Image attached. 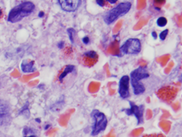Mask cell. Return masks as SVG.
Here are the masks:
<instances>
[{
	"label": "cell",
	"instance_id": "5",
	"mask_svg": "<svg viewBox=\"0 0 182 137\" xmlns=\"http://www.w3.org/2000/svg\"><path fill=\"white\" fill-rule=\"evenodd\" d=\"M178 93V89L173 86H162L156 92L158 98L166 102H172L176 98Z\"/></svg>",
	"mask_w": 182,
	"mask_h": 137
},
{
	"label": "cell",
	"instance_id": "9",
	"mask_svg": "<svg viewBox=\"0 0 182 137\" xmlns=\"http://www.w3.org/2000/svg\"><path fill=\"white\" fill-rule=\"evenodd\" d=\"M119 94L123 99L130 97V77L128 75H124L120 79L119 83Z\"/></svg>",
	"mask_w": 182,
	"mask_h": 137
},
{
	"label": "cell",
	"instance_id": "10",
	"mask_svg": "<svg viewBox=\"0 0 182 137\" xmlns=\"http://www.w3.org/2000/svg\"><path fill=\"white\" fill-rule=\"evenodd\" d=\"M63 10L66 12H74L81 4V0H57Z\"/></svg>",
	"mask_w": 182,
	"mask_h": 137
},
{
	"label": "cell",
	"instance_id": "16",
	"mask_svg": "<svg viewBox=\"0 0 182 137\" xmlns=\"http://www.w3.org/2000/svg\"><path fill=\"white\" fill-rule=\"evenodd\" d=\"M23 136H36V132L32 128L25 127L23 129Z\"/></svg>",
	"mask_w": 182,
	"mask_h": 137
},
{
	"label": "cell",
	"instance_id": "3",
	"mask_svg": "<svg viewBox=\"0 0 182 137\" xmlns=\"http://www.w3.org/2000/svg\"><path fill=\"white\" fill-rule=\"evenodd\" d=\"M132 4L130 2H123L110 10L104 16V20L107 25H111L119 18L123 16L130 11Z\"/></svg>",
	"mask_w": 182,
	"mask_h": 137
},
{
	"label": "cell",
	"instance_id": "1",
	"mask_svg": "<svg viewBox=\"0 0 182 137\" xmlns=\"http://www.w3.org/2000/svg\"><path fill=\"white\" fill-rule=\"evenodd\" d=\"M34 9L35 5L32 2L26 1L22 2L16 7H14L10 11L8 15V21L11 23H16L18 21H20L22 19L32 14Z\"/></svg>",
	"mask_w": 182,
	"mask_h": 137
},
{
	"label": "cell",
	"instance_id": "19",
	"mask_svg": "<svg viewBox=\"0 0 182 137\" xmlns=\"http://www.w3.org/2000/svg\"><path fill=\"white\" fill-rule=\"evenodd\" d=\"M67 32H68V34H69V39H70V41H71L72 43H73L74 42V34H75V29H74L73 28H69L67 29Z\"/></svg>",
	"mask_w": 182,
	"mask_h": 137
},
{
	"label": "cell",
	"instance_id": "2",
	"mask_svg": "<svg viewBox=\"0 0 182 137\" xmlns=\"http://www.w3.org/2000/svg\"><path fill=\"white\" fill-rule=\"evenodd\" d=\"M150 77V74L147 71L146 67L140 66L131 73L130 81H131V85L133 91L135 95H139L145 92V88L144 84L142 82V80L147 79Z\"/></svg>",
	"mask_w": 182,
	"mask_h": 137
},
{
	"label": "cell",
	"instance_id": "4",
	"mask_svg": "<svg viewBox=\"0 0 182 137\" xmlns=\"http://www.w3.org/2000/svg\"><path fill=\"white\" fill-rule=\"evenodd\" d=\"M91 116L94 119V125L92 127V136H95L103 131L105 130L107 125V119L104 113L99 111L98 109H94L91 113Z\"/></svg>",
	"mask_w": 182,
	"mask_h": 137
},
{
	"label": "cell",
	"instance_id": "18",
	"mask_svg": "<svg viewBox=\"0 0 182 137\" xmlns=\"http://www.w3.org/2000/svg\"><path fill=\"white\" fill-rule=\"evenodd\" d=\"M157 25L159 27H164L167 25V19L165 17H160L157 20Z\"/></svg>",
	"mask_w": 182,
	"mask_h": 137
},
{
	"label": "cell",
	"instance_id": "13",
	"mask_svg": "<svg viewBox=\"0 0 182 137\" xmlns=\"http://www.w3.org/2000/svg\"><path fill=\"white\" fill-rule=\"evenodd\" d=\"M117 2L118 0H96L97 4L104 8H111Z\"/></svg>",
	"mask_w": 182,
	"mask_h": 137
},
{
	"label": "cell",
	"instance_id": "25",
	"mask_svg": "<svg viewBox=\"0 0 182 137\" xmlns=\"http://www.w3.org/2000/svg\"><path fill=\"white\" fill-rule=\"evenodd\" d=\"M36 121H38V123H40V120H39V119H36Z\"/></svg>",
	"mask_w": 182,
	"mask_h": 137
},
{
	"label": "cell",
	"instance_id": "14",
	"mask_svg": "<svg viewBox=\"0 0 182 137\" xmlns=\"http://www.w3.org/2000/svg\"><path fill=\"white\" fill-rule=\"evenodd\" d=\"M10 110V105L7 102L0 99V114L8 113Z\"/></svg>",
	"mask_w": 182,
	"mask_h": 137
},
{
	"label": "cell",
	"instance_id": "6",
	"mask_svg": "<svg viewBox=\"0 0 182 137\" xmlns=\"http://www.w3.org/2000/svg\"><path fill=\"white\" fill-rule=\"evenodd\" d=\"M142 49L141 41L137 38H130L123 43L120 47V51L124 54L128 55H135L138 54Z\"/></svg>",
	"mask_w": 182,
	"mask_h": 137
},
{
	"label": "cell",
	"instance_id": "11",
	"mask_svg": "<svg viewBox=\"0 0 182 137\" xmlns=\"http://www.w3.org/2000/svg\"><path fill=\"white\" fill-rule=\"evenodd\" d=\"M75 71V67L72 64H69V65L65 66L64 68H62V70L60 71V74L58 75V80L60 82H63V80L65 79V77L67 76L68 74L73 72Z\"/></svg>",
	"mask_w": 182,
	"mask_h": 137
},
{
	"label": "cell",
	"instance_id": "15",
	"mask_svg": "<svg viewBox=\"0 0 182 137\" xmlns=\"http://www.w3.org/2000/svg\"><path fill=\"white\" fill-rule=\"evenodd\" d=\"M11 118L8 113L0 114V126L7 125L10 122Z\"/></svg>",
	"mask_w": 182,
	"mask_h": 137
},
{
	"label": "cell",
	"instance_id": "8",
	"mask_svg": "<svg viewBox=\"0 0 182 137\" xmlns=\"http://www.w3.org/2000/svg\"><path fill=\"white\" fill-rule=\"evenodd\" d=\"M126 113L128 116H131L134 115L136 117L137 121H138V124L143 123L144 118H143V113H144V105H137L134 102H130V108L125 110Z\"/></svg>",
	"mask_w": 182,
	"mask_h": 137
},
{
	"label": "cell",
	"instance_id": "17",
	"mask_svg": "<svg viewBox=\"0 0 182 137\" xmlns=\"http://www.w3.org/2000/svg\"><path fill=\"white\" fill-rule=\"evenodd\" d=\"M151 1L155 8H157L158 10L161 9L166 3V0H151Z\"/></svg>",
	"mask_w": 182,
	"mask_h": 137
},
{
	"label": "cell",
	"instance_id": "22",
	"mask_svg": "<svg viewBox=\"0 0 182 137\" xmlns=\"http://www.w3.org/2000/svg\"><path fill=\"white\" fill-rule=\"evenodd\" d=\"M3 16H4V14H3V11H2V8L0 7V21L2 20V18H3Z\"/></svg>",
	"mask_w": 182,
	"mask_h": 137
},
{
	"label": "cell",
	"instance_id": "12",
	"mask_svg": "<svg viewBox=\"0 0 182 137\" xmlns=\"http://www.w3.org/2000/svg\"><path fill=\"white\" fill-rule=\"evenodd\" d=\"M22 71L25 73H30L36 71V68L34 67V61L33 60H23L21 65Z\"/></svg>",
	"mask_w": 182,
	"mask_h": 137
},
{
	"label": "cell",
	"instance_id": "21",
	"mask_svg": "<svg viewBox=\"0 0 182 137\" xmlns=\"http://www.w3.org/2000/svg\"><path fill=\"white\" fill-rule=\"evenodd\" d=\"M89 41H89V37H84V38H83V42L85 44H88V43H89Z\"/></svg>",
	"mask_w": 182,
	"mask_h": 137
},
{
	"label": "cell",
	"instance_id": "20",
	"mask_svg": "<svg viewBox=\"0 0 182 137\" xmlns=\"http://www.w3.org/2000/svg\"><path fill=\"white\" fill-rule=\"evenodd\" d=\"M169 33V29H165L164 31H162L161 33H160V39L161 40V41H164V40L166 39V37H167V35H168Z\"/></svg>",
	"mask_w": 182,
	"mask_h": 137
},
{
	"label": "cell",
	"instance_id": "24",
	"mask_svg": "<svg viewBox=\"0 0 182 137\" xmlns=\"http://www.w3.org/2000/svg\"><path fill=\"white\" fill-rule=\"evenodd\" d=\"M44 16V12H40L39 13V17L40 18H42V17Z\"/></svg>",
	"mask_w": 182,
	"mask_h": 137
},
{
	"label": "cell",
	"instance_id": "7",
	"mask_svg": "<svg viewBox=\"0 0 182 137\" xmlns=\"http://www.w3.org/2000/svg\"><path fill=\"white\" fill-rule=\"evenodd\" d=\"M99 60V55L95 51L84 52L80 57V62L85 67H93Z\"/></svg>",
	"mask_w": 182,
	"mask_h": 137
},
{
	"label": "cell",
	"instance_id": "23",
	"mask_svg": "<svg viewBox=\"0 0 182 137\" xmlns=\"http://www.w3.org/2000/svg\"><path fill=\"white\" fill-rule=\"evenodd\" d=\"M152 37H154V39H157V35L155 32H152Z\"/></svg>",
	"mask_w": 182,
	"mask_h": 137
}]
</instances>
